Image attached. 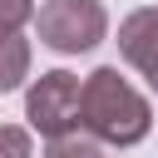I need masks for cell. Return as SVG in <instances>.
Masks as SVG:
<instances>
[{"mask_svg": "<svg viewBox=\"0 0 158 158\" xmlns=\"http://www.w3.org/2000/svg\"><path fill=\"white\" fill-rule=\"evenodd\" d=\"M79 123H84V133H94L99 143L133 148V143L148 138V128H153V109H148V99H143L114 64H104V69H94V74L84 79Z\"/></svg>", "mask_w": 158, "mask_h": 158, "instance_id": "1", "label": "cell"}, {"mask_svg": "<svg viewBox=\"0 0 158 158\" xmlns=\"http://www.w3.org/2000/svg\"><path fill=\"white\" fill-rule=\"evenodd\" d=\"M35 30L40 44H49L54 54H84L109 35V10L99 0H44Z\"/></svg>", "mask_w": 158, "mask_h": 158, "instance_id": "2", "label": "cell"}, {"mask_svg": "<svg viewBox=\"0 0 158 158\" xmlns=\"http://www.w3.org/2000/svg\"><path fill=\"white\" fill-rule=\"evenodd\" d=\"M79 99H84V84L69 74V69H44L30 94H25V118L35 133L44 138H59V133H74L79 128Z\"/></svg>", "mask_w": 158, "mask_h": 158, "instance_id": "3", "label": "cell"}, {"mask_svg": "<svg viewBox=\"0 0 158 158\" xmlns=\"http://www.w3.org/2000/svg\"><path fill=\"white\" fill-rule=\"evenodd\" d=\"M118 54L148 79V89L158 94V5H143L133 10L123 25H118Z\"/></svg>", "mask_w": 158, "mask_h": 158, "instance_id": "4", "label": "cell"}, {"mask_svg": "<svg viewBox=\"0 0 158 158\" xmlns=\"http://www.w3.org/2000/svg\"><path fill=\"white\" fill-rule=\"evenodd\" d=\"M25 79H30V40L10 35V40H0V94L20 89Z\"/></svg>", "mask_w": 158, "mask_h": 158, "instance_id": "5", "label": "cell"}, {"mask_svg": "<svg viewBox=\"0 0 158 158\" xmlns=\"http://www.w3.org/2000/svg\"><path fill=\"white\" fill-rule=\"evenodd\" d=\"M44 158H104V153H99V138H94V133L74 128V133L49 138V143H44Z\"/></svg>", "mask_w": 158, "mask_h": 158, "instance_id": "6", "label": "cell"}, {"mask_svg": "<svg viewBox=\"0 0 158 158\" xmlns=\"http://www.w3.org/2000/svg\"><path fill=\"white\" fill-rule=\"evenodd\" d=\"M30 15H35V0H0V35H20Z\"/></svg>", "mask_w": 158, "mask_h": 158, "instance_id": "7", "label": "cell"}, {"mask_svg": "<svg viewBox=\"0 0 158 158\" xmlns=\"http://www.w3.org/2000/svg\"><path fill=\"white\" fill-rule=\"evenodd\" d=\"M0 158H30V128L0 123Z\"/></svg>", "mask_w": 158, "mask_h": 158, "instance_id": "8", "label": "cell"}, {"mask_svg": "<svg viewBox=\"0 0 158 158\" xmlns=\"http://www.w3.org/2000/svg\"><path fill=\"white\" fill-rule=\"evenodd\" d=\"M0 40H10V35H0Z\"/></svg>", "mask_w": 158, "mask_h": 158, "instance_id": "9", "label": "cell"}]
</instances>
